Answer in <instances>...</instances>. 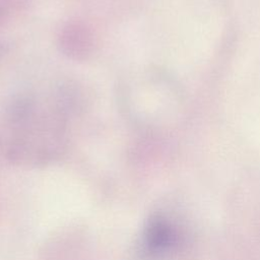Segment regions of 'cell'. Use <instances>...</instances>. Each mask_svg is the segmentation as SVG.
<instances>
[{
    "label": "cell",
    "instance_id": "6da1fadb",
    "mask_svg": "<svg viewBox=\"0 0 260 260\" xmlns=\"http://www.w3.org/2000/svg\"><path fill=\"white\" fill-rule=\"evenodd\" d=\"M178 233L175 225L164 216L152 218L143 234V244L146 251L159 256L170 252L177 244Z\"/></svg>",
    "mask_w": 260,
    "mask_h": 260
}]
</instances>
